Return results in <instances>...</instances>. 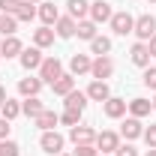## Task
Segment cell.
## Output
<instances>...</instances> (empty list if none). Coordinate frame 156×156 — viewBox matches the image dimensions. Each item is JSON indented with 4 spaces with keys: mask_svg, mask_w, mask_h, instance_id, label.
Here are the masks:
<instances>
[{
    "mask_svg": "<svg viewBox=\"0 0 156 156\" xmlns=\"http://www.w3.org/2000/svg\"><path fill=\"white\" fill-rule=\"evenodd\" d=\"M60 75H63V63H60L57 57H45V60H42V66H39V78H42V84H54Z\"/></svg>",
    "mask_w": 156,
    "mask_h": 156,
    "instance_id": "1",
    "label": "cell"
},
{
    "mask_svg": "<svg viewBox=\"0 0 156 156\" xmlns=\"http://www.w3.org/2000/svg\"><path fill=\"white\" fill-rule=\"evenodd\" d=\"M141 42H150V36H156V18L150 12H144V15H138L135 18V30H132Z\"/></svg>",
    "mask_w": 156,
    "mask_h": 156,
    "instance_id": "2",
    "label": "cell"
},
{
    "mask_svg": "<svg viewBox=\"0 0 156 156\" xmlns=\"http://www.w3.org/2000/svg\"><path fill=\"white\" fill-rule=\"evenodd\" d=\"M39 147L45 153H51V156L63 153V135H60L57 129H48V132H42V138H39Z\"/></svg>",
    "mask_w": 156,
    "mask_h": 156,
    "instance_id": "3",
    "label": "cell"
},
{
    "mask_svg": "<svg viewBox=\"0 0 156 156\" xmlns=\"http://www.w3.org/2000/svg\"><path fill=\"white\" fill-rule=\"evenodd\" d=\"M90 75L96 78V81H105V78L114 75V60L108 57V54H99L93 60V66H90Z\"/></svg>",
    "mask_w": 156,
    "mask_h": 156,
    "instance_id": "4",
    "label": "cell"
},
{
    "mask_svg": "<svg viewBox=\"0 0 156 156\" xmlns=\"http://www.w3.org/2000/svg\"><path fill=\"white\" fill-rule=\"evenodd\" d=\"M111 30H114L117 36H126V33L135 30V18H132L129 12H114V15H111Z\"/></svg>",
    "mask_w": 156,
    "mask_h": 156,
    "instance_id": "5",
    "label": "cell"
},
{
    "mask_svg": "<svg viewBox=\"0 0 156 156\" xmlns=\"http://www.w3.org/2000/svg\"><path fill=\"white\" fill-rule=\"evenodd\" d=\"M126 108H129V102L120 96H108L105 102H102V111H105V117H111V120H117V117L126 114Z\"/></svg>",
    "mask_w": 156,
    "mask_h": 156,
    "instance_id": "6",
    "label": "cell"
},
{
    "mask_svg": "<svg viewBox=\"0 0 156 156\" xmlns=\"http://www.w3.org/2000/svg\"><path fill=\"white\" fill-rule=\"evenodd\" d=\"M111 15H114V9H111L108 0H93L90 3V21L102 24V21H111Z\"/></svg>",
    "mask_w": 156,
    "mask_h": 156,
    "instance_id": "7",
    "label": "cell"
},
{
    "mask_svg": "<svg viewBox=\"0 0 156 156\" xmlns=\"http://www.w3.org/2000/svg\"><path fill=\"white\" fill-rule=\"evenodd\" d=\"M96 135H99V132H93L90 126H81V123L69 129V138H72L75 147H78V144H96Z\"/></svg>",
    "mask_w": 156,
    "mask_h": 156,
    "instance_id": "8",
    "label": "cell"
},
{
    "mask_svg": "<svg viewBox=\"0 0 156 156\" xmlns=\"http://www.w3.org/2000/svg\"><path fill=\"white\" fill-rule=\"evenodd\" d=\"M18 60H21V66H24V69L30 72V69H39L45 57H42V48H36V45H33V48H24Z\"/></svg>",
    "mask_w": 156,
    "mask_h": 156,
    "instance_id": "9",
    "label": "cell"
},
{
    "mask_svg": "<svg viewBox=\"0 0 156 156\" xmlns=\"http://www.w3.org/2000/svg\"><path fill=\"white\" fill-rule=\"evenodd\" d=\"M96 147L102 150V153H114L117 147H120V135L111 132V129H105V132H99V135H96Z\"/></svg>",
    "mask_w": 156,
    "mask_h": 156,
    "instance_id": "10",
    "label": "cell"
},
{
    "mask_svg": "<svg viewBox=\"0 0 156 156\" xmlns=\"http://www.w3.org/2000/svg\"><path fill=\"white\" fill-rule=\"evenodd\" d=\"M36 15H39V21L45 24V27H51V24H57V18H60V12H57V6L51 3V0H42L39 3V9H36Z\"/></svg>",
    "mask_w": 156,
    "mask_h": 156,
    "instance_id": "11",
    "label": "cell"
},
{
    "mask_svg": "<svg viewBox=\"0 0 156 156\" xmlns=\"http://www.w3.org/2000/svg\"><path fill=\"white\" fill-rule=\"evenodd\" d=\"M21 51H24V45H21L18 36H3V42H0V57H21Z\"/></svg>",
    "mask_w": 156,
    "mask_h": 156,
    "instance_id": "12",
    "label": "cell"
},
{
    "mask_svg": "<svg viewBox=\"0 0 156 156\" xmlns=\"http://www.w3.org/2000/svg\"><path fill=\"white\" fill-rule=\"evenodd\" d=\"M120 135L126 138V141H135V138L144 135V126H141V120L138 117H126L123 120V126H120Z\"/></svg>",
    "mask_w": 156,
    "mask_h": 156,
    "instance_id": "13",
    "label": "cell"
},
{
    "mask_svg": "<svg viewBox=\"0 0 156 156\" xmlns=\"http://www.w3.org/2000/svg\"><path fill=\"white\" fill-rule=\"evenodd\" d=\"M75 30H78V21L69 18V15H60L57 24H54V33H57L60 39H72V36H75Z\"/></svg>",
    "mask_w": 156,
    "mask_h": 156,
    "instance_id": "14",
    "label": "cell"
},
{
    "mask_svg": "<svg viewBox=\"0 0 156 156\" xmlns=\"http://www.w3.org/2000/svg\"><path fill=\"white\" fill-rule=\"evenodd\" d=\"M129 57H132L135 66L147 69V66H150V48H147V42H135V45H132V51H129Z\"/></svg>",
    "mask_w": 156,
    "mask_h": 156,
    "instance_id": "15",
    "label": "cell"
},
{
    "mask_svg": "<svg viewBox=\"0 0 156 156\" xmlns=\"http://www.w3.org/2000/svg\"><path fill=\"white\" fill-rule=\"evenodd\" d=\"M87 99H93V102H105V99L111 96V90H108V81H93L87 90Z\"/></svg>",
    "mask_w": 156,
    "mask_h": 156,
    "instance_id": "16",
    "label": "cell"
},
{
    "mask_svg": "<svg viewBox=\"0 0 156 156\" xmlns=\"http://www.w3.org/2000/svg\"><path fill=\"white\" fill-rule=\"evenodd\" d=\"M51 87H54V93H57V96H66V93H72V90H75V75H72V72H63Z\"/></svg>",
    "mask_w": 156,
    "mask_h": 156,
    "instance_id": "17",
    "label": "cell"
},
{
    "mask_svg": "<svg viewBox=\"0 0 156 156\" xmlns=\"http://www.w3.org/2000/svg\"><path fill=\"white\" fill-rule=\"evenodd\" d=\"M39 90H42V78H33V75H30V78H21V81H18V93L24 99H27V96H36Z\"/></svg>",
    "mask_w": 156,
    "mask_h": 156,
    "instance_id": "18",
    "label": "cell"
},
{
    "mask_svg": "<svg viewBox=\"0 0 156 156\" xmlns=\"http://www.w3.org/2000/svg\"><path fill=\"white\" fill-rule=\"evenodd\" d=\"M54 36H57V33L42 24L39 30H33V45H36V48H48V45H54Z\"/></svg>",
    "mask_w": 156,
    "mask_h": 156,
    "instance_id": "19",
    "label": "cell"
},
{
    "mask_svg": "<svg viewBox=\"0 0 156 156\" xmlns=\"http://www.w3.org/2000/svg\"><path fill=\"white\" fill-rule=\"evenodd\" d=\"M150 111H153V102H150V99H141V96H138V99L129 102V114L138 117V120H141V117H147Z\"/></svg>",
    "mask_w": 156,
    "mask_h": 156,
    "instance_id": "20",
    "label": "cell"
},
{
    "mask_svg": "<svg viewBox=\"0 0 156 156\" xmlns=\"http://www.w3.org/2000/svg\"><path fill=\"white\" fill-rule=\"evenodd\" d=\"M90 66H93V60L87 57V54H72V60H69L72 75H84V72H90Z\"/></svg>",
    "mask_w": 156,
    "mask_h": 156,
    "instance_id": "21",
    "label": "cell"
},
{
    "mask_svg": "<svg viewBox=\"0 0 156 156\" xmlns=\"http://www.w3.org/2000/svg\"><path fill=\"white\" fill-rule=\"evenodd\" d=\"M42 111H45V105H42V102H39L36 96H27L24 102H21V114H27L30 120H36V117L42 114Z\"/></svg>",
    "mask_w": 156,
    "mask_h": 156,
    "instance_id": "22",
    "label": "cell"
},
{
    "mask_svg": "<svg viewBox=\"0 0 156 156\" xmlns=\"http://www.w3.org/2000/svg\"><path fill=\"white\" fill-rule=\"evenodd\" d=\"M66 108H72V111H81L84 114V108H87V93H81V90H72V93H66Z\"/></svg>",
    "mask_w": 156,
    "mask_h": 156,
    "instance_id": "23",
    "label": "cell"
},
{
    "mask_svg": "<svg viewBox=\"0 0 156 156\" xmlns=\"http://www.w3.org/2000/svg\"><path fill=\"white\" fill-rule=\"evenodd\" d=\"M66 6H69V18H75V21L90 15V3L87 0H66Z\"/></svg>",
    "mask_w": 156,
    "mask_h": 156,
    "instance_id": "24",
    "label": "cell"
},
{
    "mask_svg": "<svg viewBox=\"0 0 156 156\" xmlns=\"http://www.w3.org/2000/svg\"><path fill=\"white\" fill-rule=\"evenodd\" d=\"M78 39H87V42H90V39H96L99 33H96V21H90V18H81L78 21Z\"/></svg>",
    "mask_w": 156,
    "mask_h": 156,
    "instance_id": "25",
    "label": "cell"
},
{
    "mask_svg": "<svg viewBox=\"0 0 156 156\" xmlns=\"http://www.w3.org/2000/svg\"><path fill=\"white\" fill-rule=\"evenodd\" d=\"M57 123H60V114H54V111H48V108H45V111H42V114L36 117V126L42 129V132H48V129H54Z\"/></svg>",
    "mask_w": 156,
    "mask_h": 156,
    "instance_id": "26",
    "label": "cell"
},
{
    "mask_svg": "<svg viewBox=\"0 0 156 156\" xmlns=\"http://www.w3.org/2000/svg\"><path fill=\"white\" fill-rule=\"evenodd\" d=\"M90 51H93V54H108V51H111V39L108 36H96V39H90Z\"/></svg>",
    "mask_w": 156,
    "mask_h": 156,
    "instance_id": "27",
    "label": "cell"
},
{
    "mask_svg": "<svg viewBox=\"0 0 156 156\" xmlns=\"http://www.w3.org/2000/svg\"><path fill=\"white\" fill-rule=\"evenodd\" d=\"M15 27H18L15 15H0V33L3 36H15Z\"/></svg>",
    "mask_w": 156,
    "mask_h": 156,
    "instance_id": "28",
    "label": "cell"
},
{
    "mask_svg": "<svg viewBox=\"0 0 156 156\" xmlns=\"http://www.w3.org/2000/svg\"><path fill=\"white\" fill-rule=\"evenodd\" d=\"M0 108H3V117H6V120H15V117L21 114V102H15V99H6Z\"/></svg>",
    "mask_w": 156,
    "mask_h": 156,
    "instance_id": "29",
    "label": "cell"
},
{
    "mask_svg": "<svg viewBox=\"0 0 156 156\" xmlns=\"http://www.w3.org/2000/svg\"><path fill=\"white\" fill-rule=\"evenodd\" d=\"M15 18H18V21H33V18H36V6L21 0V6H18V12H15Z\"/></svg>",
    "mask_w": 156,
    "mask_h": 156,
    "instance_id": "30",
    "label": "cell"
},
{
    "mask_svg": "<svg viewBox=\"0 0 156 156\" xmlns=\"http://www.w3.org/2000/svg\"><path fill=\"white\" fill-rule=\"evenodd\" d=\"M60 123H66L69 129H72V126H78V123H81V111H72V108H66V111L60 114Z\"/></svg>",
    "mask_w": 156,
    "mask_h": 156,
    "instance_id": "31",
    "label": "cell"
},
{
    "mask_svg": "<svg viewBox=\"0 0 156 156\" xmlns=\"http://www.w3.org/2000/svg\"><path fill=\"white\" fill-rule=\"evenodd\" d=\"M18 144H15V141H9V138H3V141H0V156H18Z\"/></svg>",
    "mask_w": 156,
    "mask_h": 156,
    "instance_id": "32",
    "label": "cell"
},
{
    "mask_svg": "<svg viewBox=\"0 0 156 156\" xmlns=\"http://www.w3.org/2000/svg\"><path fill=\"white\" fill-rule=\"evenodd\" d=\"M21 0H0V15H15Z\"/></svg>",
    "mask_w": 156,
    "mask_h": 156,
    "instance_id": "33",
    "label": "cell"
},
{
    "mask_svg": "<svg viewBox=\"0 0 156 156\" xmlns=\"http://www.w3.org/2000/svg\"><path fill=\"white\" fill-rule=\"evenodd\" d=\"M144 84H147L150 90H156V66H147V69H144Z\"/></svg>",
    "mask_w": 156,
    "mask_h": 156,
    "instance_id": "34",
    "label": "cell"
},
{
    "mask_svg": "<svg viewBox=\"0 0 156 156\" xmlns=\"http://www.w3.org/2000/svg\"><path fill=\"white\" fill-rule=\"evenodd\" d=\"M75 156H99V150L93 144H78L75 147Z\"/></svg>",
    "mask_w": 156,
    "mask_h": 156,
    "instance_id": "35",
    "label": "cell"
},
{
    "mask_svg": "<svg viewBox=\"0 0 156 156\" xmlns=\"http://www.w3.org/2000/svg\"><path fill=\"white\" fill-rule=\"evenodd\" d=\"M111 156H138V150L132 147V144H120V147H117Z\"/></svg>",
    "mask_w": 156,
    "mask_h": 156,
    "instance_id": "36",
    "label": "cell"
},
{
    "mask_svg": "<svg viewBox=\"0 0 156 156\" xmlns=\"http://www.w3.org/2000/svg\"><path fill=\"white\" fill-rule=\"evenodd\" d=\"M144 141H147V147H156V126H147V129H144Z\"/></svg>",
    "mask_w": 156,
    "mask_h": 156,
    "instance_id": "37",
    "label": "cell"
},
{
    "mask_svg": "<svg viewBox=\"0 0 156 156\" xmlns=\"http://www.w3.org/2000/svg\"><path fill=\"white\" fill-rule=\"evenodd\" d=\"M3 138H9V120L6 117H0V141Z\"/></svg>",
    "mask_w": 156,
    "mask_h": 156,
    "instance_id": "38",
    "label": "cell"
},
{
    "mask_svg": "<svg viewBox=\"0 0 156 156\" xmlns=\"http://www.w3.org/2000/svg\"><path fill=\"white\" fill-rule=\"evenodd\" d=\"M147 48H150V57H156V36H150V42H147Z\"/></svg>",
    "mask_w": 156,
    "mask_h": 156,
    "instance_id": "39",
    "label": "cell"
},
{
    "mask_svg": "<svg viewBox=\"0 0 156 156\" xmlns=\"http://www.w3.org/2000/svg\"><path fill=\"white\" fill-rule=\"evenodd\" d=\"M6 99H9V96H6V87H0V105H3Z\"/></svg>",
    "mask_w": 156,
    "mask_h": 156,
    "instance_id": "40",
    "label": "cell"
},
{
    "mask_svg": "<svg viewBox=\"0 0 156 156\" xmlns=\"http://www.w3.org/2000/svg\"><path fill=\"white\" fill-rule=\"evenodd\" d=\"M144 156H156V147H150V150H147V153H144Z\"/></svg>",
    "mask_w": 156,
    "mask_h": 156,
    "instance_id": "41",
    "label": "cell"
},
{
    "mask_svg": "<svg viewBox=\"0 0 156 156\" xmlns=\"http://www.w3.org/2000/svg\"><path fill=\"white\" fill-rule=\"evenodd\" d=\"M24 3H42V0H24Z\"/></svg>",
    "mask_w": 156,
    "mask_h": 156,
    "instance_id": "42",
    "label": "cell"
},
{
    "mask_svg": "<svg viewBox=\"0 0 156 156\" xmlns=\"http://www.w3.org/2000/svg\"><path fill=\"white\" fill-rule=\"evenodd\" d=\"M57 156H75V153H57Z\"/></svg>",
    "mask_w": 156,
    "mask_h": 156,
    "instance_id": "43",
    "label": "cell"
},
{
    "mask_svg": "<svg viewBox=\"0 0 156 156\" xmlns=\"http://www.w3.org/2000/svg\"><path fill=\"white\" fill-rule=\"evenodd\" d=\"M99 156H111V153H99Z\"/></svg>",
    "mask_w": 156,
    "mask_h": 156,
    "instance_id": "44",
    "label": "cell"
},
{
    "mask_svg": "<svg viewBox=\"0 0 156 156\" xmlns=\"http://www.w3.org/2000/svg\"><path fill=\"white\" fill-rule=\"evenodd\" d=\"M153 108H156V96H153Z\"/></svg>",
    "mask_w": 156,
    "mask_h": 156,
    "instance_id": "45",
    "label": "cell"
},
{
    "mask_svg": "<svg viewBox=\"0 0 156 156\" xmlns=\"http://www.w3.org/2000/svg\"><path fill=\"white\" fill-rule=\"evenodd\" d=\"M147 3H156V0H147Z\"/></svg>",
    "mask_w": 156,
    "mask_h": 156,
    "instance_id": "46",
    "label": "cell"
}]
</instances>
